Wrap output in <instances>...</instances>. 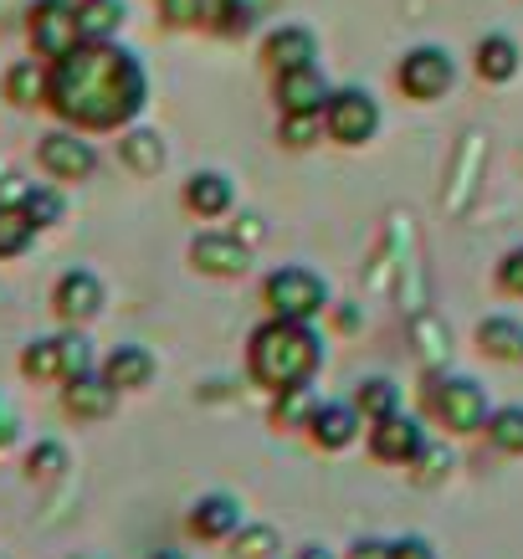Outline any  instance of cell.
<instances>
[{
  "instance_id": "obj_27",
  "label": "cell",
  "mask_w": 523,
  "mask_h": 559,
  "mask_svg": "<svg viewBox=\"0 0 523 559\" xmlns=\"http://www.w3.org/2000/svg\"><path fill=\"white\" fill-rule=\"evenodd\" d=\"M21 205H26V216H32L41 231L62 226V216H68V201H62V190H57V186H26Z\"/></svg>"
},
{
  "instance_id": "obj_6",
  "label": "cell",
  "mask_w": 523,
  "mask_h": 559,
  "mask_svg": "<svg viewBox=\"0 0 523 559\" xmlns=\"http://www.w3.org/2000/svg\"><path fill=\"white\" fill-rule=\"evenodd\" d=\"M26 41L41 62H57L62 51L83 41V21H78V0H32L26 5Z\"/></svg>"
},
{
  "instance_id": "obj_10",
  "label": "cell",
  "mask_w": 523,
  "mask_h": 559,
  "mask_svg": "<svg viewBox=\"0 0 523 559\" xmlns=\"http://www.w3.org/2000/svg\"><path fill=\"white\" fill-rule=\"evenodd\" d=\"M119 395L123 390L103 370H83V374H72V380H62V411H68L72 421H108L119 411Z\"/></svg>"
},
{
  "instance_id": "obj_15",
  "label": "cell",
  "mask_w": 523,
  "mask_h": 559,
  "mask_svg": "<svg viewBox=\"0 0 523 559\" xmlns=\"http://www.w3.org/2000/svg\"><path fill=\"white\" fill-rule=\"evenodd\" d=\"M359 406H344V401H323L319 411H313V421H308V437H313V447H323V452H344L349 441L359 437Z\"/></svg>"
},
{
  "instance_id": "obj_22",
  "label": "cell",
  "mask_w": 523,
  "mask_h": 559,
  "mask_svg": "<svg viewBox=\"0 0 523 559\" xmlns=\"http://www.w3.org/2000/svg\"><path fill=\"white\" fill-rule=\"evenodd\" d=\"M519 68H523V57L513 36H483L477 41V78L483 83H513Z\"/></svg>"
},
{
  "instance_id": "obj_28",
  "label": "cell",
  "mask_w": 523,
  "mask_h": 559,
  "mask_svg": "<svg viewBox=\"0 0 523 559\" xmlns=\"http://www.w3.org/2000/svg\"><path fill=\"white\" fill-rule=\"evenodd\" d=\"M488 441L508 457H523V406H503L488 416Z\"/></svg>"
},
{
  "instance_id": "obj_34",
  "label": "cell",
  "mask_w": 523,
  "mask_h": 559,
  "mask_svg": "<svg viewBox=\"0 0 523 559\" xmlns=\"http://www.w3.org/2000/svg\"><path fill=\"white\" fill-rule=\"evenodd\" d=\"M319 129H329V123H323V114H283V144H293V150L313 144V139H319Z\"/></svg>"
},
{
  "instance_id": "obj_30",
  "label": "cell",
  "mask_w": 523,
  "mask_h": 559,
  "mask_svg": "<svg viewBox=\"0 0 523 559\" xmlns=\"http://www.w3.org/2000/svg\"><path fill=\"white\" fill-rule=\"evenodd\" d=\"M62 467H68V447L62 441H36L26 452V477L32 483H51V477H62Z\"/></svg>"
},
{
  "instance_id": "obj_29",
  "label": "cell",
  "mask_w": 523,
  "mask_h": 559,
  "mask_svg": "<svg viewBox=\"0 0 523 559\" xmlns=\"http://www.w3.org/2000/svg\"><path fill=\"white\" fill-rule=\"evenodd\" d=\"M252 0H211V16H205V26L216 36H241L252 32Z\"/></svg>"
},
{
  "instance_id": "obj_19",
  "label": "cell",
  "mask_w": 523,
  "mask_h": 559,
  "mask_svg": "<svg viewBox=\"0 0 523 559\" xmlns=\"http://www.w3.org/2000/svg\"><path fill=\"white\" fill-rule=\"evenodd\" d=\"M98 370L108 374L119 390H144L154 380V370H159V365H154V355L144 349V344H119V349L103 359Z\"/></svg>"
},
{
  "instance_id": "obj_5",
  "label": "cell",
  "mask_w": 523,
  "mask_h": 559,
  "mask_svg": "<svg viewBox=\"0 0 523 559\" xmlns=\"http://www.w3.org/2000/svg\"><path fill=\"white\" fill-rule=\"evenodd\" d=\"M262 304H268L277 319L308 323L329 308V283L308 267H277V272H268V283H262Z\"/></svg>"
},
{
  "instance_id": "obj_16",
  "label": "cell",
  "mask_w": 523,
  "mask_h": 559,
  "mask_svg": "<svg viewBox=\"0 0 523 559\" xmlns=\"http://www.w3.org/2000/svg\"><path fill=\"white\" fill-rule=\"evenodd\" d=\"M0 98L11 103V108H41L47 103V62L41 57H21V62H11L5 68V78H0Z\"/></svg>"
},
{
  "instance_id": "obj_21",
  "label": "cell",
  "mask_w": 523,
  "mask_h": 559,
  "mask_svg": "<svg viewBox=\"0 0 523 559\" xmlns=\"http://www.w3.org/2000/svg\"><path fill=\"white\" fill-rule=\"evenodd\" d=\"M231 201H237V195H231V180H226L221 170H201V175H190L186 180V205L195 211V216H205V221L226 216Z\"/></svg>"
},
{
  "instance_id": "obj_35",
  "label": "cell",
  "mask_w": 523,
  "mask_h": 559,
  "mask_svg": "<svg viewBox=\"0 0 523 559\" xmlns=\"http://www.w3.org/2000/svg\"><path fill=\"white\" fill-rule=\"evenodd\" d=\"M498 288L519 293V298H523V247H519V252H508L503 262H498Z\"/></svg>"
},
{
  "instance_id": "obj_17",
  "label": "cell",
  "mask_w": 523,
  "mask_h": 559,
  "mask_svg": "<svg viewBox=\"0 0 523 559\" xmlns=\"http://www.w3.org/2000/svg\"><path fill=\"white\" fill-rule=\"evenodd\" d=\"M241 528V503L231 492H205L201 503L190 509V534L195 539H231Z\"/></svg>"
},
{
  "instance_id": "obj_33",
  "label": "cell",
  "mask_w": 523,
  "mask_h": 559,
  "mask_svg": "<svg viewBox=\"0 0 523 559\" xmlns=\"http://www.w3.org/2000/svg\"><path fill=\"white\" fill-rule=\"evenodd\" d=\"M313 395H308V385H298V390H283V401H277V411H272V421L277 426H308L313 421Z\"/></svg>"
},
{
  "instance_id": "obj_32",
  "label": "cell",
  "mask_w": 523,
  "mask_h": 559,
  "mask_svg": "<svg viewBox=\"0 0 523 559\" xmlns=\"http://www.w3.org/2000/svg\"><path fill=\"white\" fill-rule=\"evenodd\" d=\"M154 11L165 16V26L186 32V26H201L211 16V0H154Z\"/></svg>"
},
{
  "instance_id": "obj_25",
  "label": "cell",
  "mask_w": 523,
  "mask_h": 559,
  "mask_svg": "<svg viewBox=\"0 0 523 559\" xmlns=\"http://www.w3.org/2000/svg\"><path fill=\"white\" fill-rule=\"evenodd\" d=\"M477 349L488 359H523V323L503 319V313L483 319L477 323Z\"/></svg>"
},
{
  "instance_id": "obj_26",
  "label": "cell",
  "mask_w": 523,
  "mask_h": 559,
  "mask_svg": "<svg viewBox=\"0 0 523 559\" xmlns=\"http://www.w3.org/2000/svg\"><path fill=\"white\" fill-rule=\"evenodd\" d=\"M355 406H359V416H370V421H385V416H395V411H401V385H390L385 374H375V380H359Z\"/></svg>"
},
{
  "instance_id": "obj_24",
  "label": "cell",
  "mask_w": 523,
  "mask_h": 559,
  "mask_svg": "<svg viewBox=\"0 0 523 559\" xmlns=\"http://www.w3.org/2000/svg\"><path fill=\"white\" fill-rule=\"evenodd\" d=\"M78 21H83V41H119L129 5L123 0H78Z\"/></svg>"
},
{
  "instance_id": "obj_14",
  "label": "cell",
  "mask_w": 523,
  "mask_h": 559,
  "mask_svg": "<svg viewBox=\"0 0 523 559\" xmlns=\"http://www.w3.org/2000/svg\"><path fill=\"white\" fill-rule=\"evenodd\" d=\"M329 83H323V72L308 62V68H293V72H277V103H283V114H323L329 108Z\"/></svg>"
},
{
  "instance_id": "obj_20",
  "label": "cell",
  "mask_w": 523,
  "mask_h": 559,
  "mask_svg": "<svg viewBox=\"0 0 523 559\" xmlns=\"http://www.w3.org/2000/svg\"><path fill=\"white\" fill-rule=\"evenodd\" d=\"M41 237V226L26 216V205L21 201H0V262H16L26 257Z\"/></svg>"
},
{
  "instance_id": "obj_11",
  "label": "cell",
  "mask_w": 523,
  "mask_h": 559,
  "mask_svg": "<svg viewBox=\"0 0 523 559\" xmlns=\"http://www.w3.org/2000/svg\"><path fill=\"white\" fill-rule=\"evenodd\" d=\"M456 68H452V57L441 47H416V51H405V62H401V87L411 93L416 103H437L447 87H452Z\"/></svg>"
},
{
  "instance_id": "obj_13",
  "label": "cell",
  "mask_w": 523,
  "mask_h": 559,
  "mask_svg": "<svg viewBox=\"0 0 523 559\" xmlns=\"http://www.w3.org/2000/svg\"><path fill=\"white\" fill-rule=\"evenodd\" d=\"M370 452L380 462H390V467H411V462H421V452H426V431H421V421L416 416H385V421H375V431H370Z\"/></svg>"
},
{
  "instance_id": "obj_39",
  "label": "cell",
  "mask_w": 523,
  "mask_h": 559,
  "mask_svg": "<svg viewBox=\"0 0 523 559\" xmlns=\"http://www.w3.org/2000/svg\"><path fill=\"white\" fill-rule=\"evenodd\" d=\"M421 483H437L441 473H447V467H452V457H447V452H421Z\"/></svg>"
},
{
  "instance_id": "obj_9",
  "label": "cell",
  "mask_w": 523,
  "mask_h": 559,
  "mask_svg": "<svg viewBox=\"0 0 523 559\" xmlns=\"http://www.w3.org/2000/svg\"><path fill=\"white\" fill-rule=\"evenodd\" d=\"M323 123H329V134L338 139V144H370L375 129H380V103L365 93V87H338L334 98H329V108H323Z\"/></svg>"
},
{
  "instance_id": "obj_8",
  "label": "cell",
  "mask_w": 523,
  "mask_h": 559,
  "mask_svg": "<svg viewBox=\"0 0 523 559\" xmlns=\"http://www.w3.org/2000/svg\"><path fill=\"white\" fill-rule=\"evenodd\" d=\"M103 304H108V288H103L98 272H87V267L62 272L57 288H51V313L68 323V329H87L103 313Z\"/></svg>"
},
{
  "instance_id": "obj_7",
  "label": "cell",
  "mask_w": 523,
  "mask_h": 559,
  "mask_svg": "<svg viewBox=\"0 0 523 559\" xmlns=\"http://www.w3.org/2000/svg\"><path fill=\"white\" fill-rule=\"evenodd\" d=\"M426 401H431V416H437L441 426H452V431H483V426H488V416H492L483 385H477V380H467V374L431 380Z\"/></svg>"
},
{
  "instance_id": "obj_2",
  "label": "cell",
  "mask_w": 523,
  "mask_h": 559,
  "mask_svg": "<svg viewBox=\"0 0 523 559\" xmlns=\"http://www.w3.org/2000/svg\"><path fill=\"white\" fill-rule=\"evenodd\" d=\"M323 365V340L308 329L304 319H277L272 313L247 344V370L257 385H268L272 395L308 385Z\"/></svg>"
},
{
  "instance_id": "obj_12",
  "label": "cell",
  "mask_w": 523,
  "mask_h": 559,
  "mask_svg": "<svg viewBox=\"0 0 523 559\" xmlns=\"http://www.w3.org/2000/svg\"><path fill=\"white\" fill-rule=\"evenodd\" d=\"M190 267L205 272V277H247L252 267V247L231 231H205V237L190 241Z\"/></svg>"
},
{
  "instance_id": "obj_37",
  "label": "cell",
  "mask_w": 523,
  "mask_h": 559,
  "mask_svg": "<svg viewBox=\"0 0 523 559\" xmlns=\"http://www.w3.org/2000/svg\"><path fill=\"white\" fill-rule=\"evenodd\" d=\"M390 555H395V544H385V539H359L349 549V559H390Z\"/></svg>"
},
{
  "instance_id": "obj_41",
  "label": "cell",
  "mask_w": 523,
  "mask_h": 559,
  "mask_svg": "<svg viewBox=\"0 0 523 559\" xmlns=\"http://www.w3.org/2000/svg\"><path fill=\"white\" fill-rule=\"evenodd\" d=\"M159 559H180V555H159Z\"/></svg>"
},
{
  "instance_id": "obj_40",
  "label": "cell",
  "mask_w": 523,
  "mask_h": 559,
  "mask_svg": "<svg viewBox=\"0 0 523 559\" xmlns=\"http://www.w3.org/2000/svg\"><path fill=\"white\" fill-rule=\"evenodd\" d=\"M298 559H334V555H329V549H319V544H308V549H304Z\"/></svg>"
},
{
  "instance_id": "obj_38",
  "label": "cell",
  "mask_w": 523,
  "mask_h": 559,
  "mask_svg": "<svg viewBox=\"0 0 523 559\" xmlns=\"http://www.w3.org/2000/svg\"><path fill=\"white\" fill-rule=\"evenodd\" d=\"M390 559H437V549H431V544L426 539H401L395 544V555Z\"/></svg>"
},
{
  "instance_id": "obj_1",
  "label": "cell",
  "mask_w": 523,
  "mask_h": 559,
  "mask_svg": "<svg viewBox=\"0 0 523 559\" xmlns=\"http://www.w3.org/2000/svg\"><path fill=\"white\" fill-rule=\"evenodd\" d=\"M150 72L119 41H78L47 62V108L83 134H114L144 114Z\"/></svg>"
},
{
  "instance_id": "obj_4",
  "label": "cell",
  "mask_w": 523,
  "mask_h": 559,
  "mask_svg": "<svg viewBox=\"0 0 523 559\" xmlns=\"http://www.w3.org/2000/svg\"><path fill=\"white\" fill-rule=\"evenodd\" d=\"M36 165H41V175L57 180V186H83V180H93V170H98V150H93V139H87L83 129L57 123V129H47V134L36 139Z\"/></svg>"
},
{
  "instance_id": "obj_31",
  "label": "cell",
  "mask_w": 523,
  "mask_h": 559,
  "mask_svg": "<svg viewBox=\"0 0 523 559\" xmlns=\"http://www.w3.org/2000/svg\"><path fill=\"white\" fill-rule=\"evenodd\" d=\"M277 549V528L272 524H241L231 534V555L237 559H268Z\"/></svg>"
},
{
  "instance_id": "obj_36",
  "label": "cell",
  "mask_w": 523,
  "mask_h": 559,
  "mask_svg": "<svg viewBox=\"0 0 523 559\" xmlns=\"http://www.w3.org/2000/svg\"><path fill=\"white\" fill-rule=\"evenodd\" d=\"M16 437H21V416H16V406L0 395V452H5V447H16Z\"/></svg>"
},
{
  "instance_id": "obj_3",
  "label": "cell",
  "mask_w": 523,
  "mask_h": 559,
  "mask_svg": "<svg viewBox=\"0 0 523 559\" xmlns=\"http://www.w3.org/2000/svg\"><path fill=\"white\" fill-rule=\"evenodd\" d=\"M83 370H98L83 329H62V334L32 340L21 349V374L36 380V385H62V380H72V374H83Z\"/></svg>"
},
{
  "instance_id": "obj_23",
  "label": "cell",
  "mask_w": 523,
  "mask_h": 559,
  "mask_svg": "<svg viewBox=\"0 0 523 559\" xmlns=\"http://www.w3.org/2000/svg\"><path fill=\"white\" fill-rule=\"evenodd\" d=\"M119 159H123V170H134V175H159L165 170V139L154 134V129H123Z\"/></svg>"
},
{
  "instance_id": "obj_18",
  "label": "cell",
  "mask_w": 523,
  "mask_h": 559,
  "mask_svg": "<svg viewBox=\"0 0 523 559\" xmlns=\"http://www.w3.org/2000/svg\"><path fill=\"white\" fill-rule=\"evenodd\" d=\"M262 57H268L272 72H293V68H308V62L319 57V41H313V32H304V26H283V32L268 36Z\"/></svg>"
}]
</instances>
